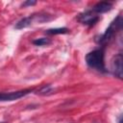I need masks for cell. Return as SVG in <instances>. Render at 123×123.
<instances>
[{
	"label": "cell",
	"instance_id": "obj_1",
	"mask_svg": "<svg viewBox=\"0 0 123 123\" xmlns=\"http://www.w3.org/2000/svg\"><path fill=\"white\" fill-rule=\"evenodd\" d=\"M86 62L88 67L98 72L106 73L108 70L105 66V48L100 47L87 53L86 56Z\"/></svg>",
	"mask_w": 123,
	"mask_h": 123
},
{
	"label": "cell",
	"instance_id": "obj_2",
	"mask_svg": "<svg viewBox=\"0 0 123 123\" xmlns=\"http://www.w3.org/2000/svg\"><path fill=\"white\" fill-rule=\"evenodd\" d=\"M123 26V19L121 15H118L115 19H113V21L110 24V26L107 28V30L105 31V33L99 37V39L97 40V42L103 47L105 48V46L114 37V36H116V34L121 31Z\"/></svg>",
	"mask_w": 123,
	"mask_h": 123
},
{
	"label": "cell",
	"instance_id": "obj_3",
	"mask_svg": "<svg viewBox=\"0 0 123 123\" xmlns=\"http://www.w3.org/2000/svg\"><path fill=\"white\" fill-rule=\"evenodd\" d=\"M111 70L113 76L117 77L118 79H122L123 76V56L121 53L116 54L113 56L111 62Z\"/></svg>",
	"mask_w": 123,
	"mask_h": 123
},
{
	"label": "cell",
	"instance_id": "obj_4",
	"mask_svg": "<svg viewBox=\"0 0 123 123\" xmlns=\"http://www.w3.org/2000/svg\"><path fill=\"white\" fill-rule=\"evenodd\" d=\"M33 90H34L33 88H26V89H21V90H17V91H12V92H0V102L17 100V99L31 93Z\"/></svg>",
	"mask_w": 123,
	"mask_h": 123
},
{
	"label": "cell",
	"instance_id": "obj_5",
	"mask_svg": "<svg viewBox=\"0 0 123 123\" xmlns=\"http://www.w3.org/2000/svg\"><path fill=\"white\" fill-rule=\"evenodd\" d=\"M99 19H100L99 15L94 13L91 10H88V11H86L84 12H81L78 15V20L82 24L87 25V26H93L95 23L98 22Z\"/></svg>",
	"mask_w": 123,
	"mask_h": 123
},
{
	"label": "cell",
	"instance_id": "obj_6",
	"mask_svg": "<svg viewBox=\"0 0 123 123\" xmlns=\"http://www.w3.org/2000/svg\"><path fill=\"white\" fill-rule=\"evenodd\" d=\"M111 9H112V3L107 2V1H102V2H98L97 4H95L93 6V8L91 9V11L94 13L99 14V13L107 12L111 11Z\"/></svg>",
	"mask_w": 123,
	"mask_h": 123
},
{
	"label": "cell",
	"instance_id": "obj_7",
	"mask_svg": "<svg viewBox=\"0 0 123 123\" xmlns=\"http://www.w3.org/2000/svg\"><path fill=\"white\" fill-rule=\"evenodd\" d=\"M32 16H33L34 22H37V23H44V22H48L54 19V16L47 12L35 13V14H32Z\"/></svg>",
	"mask_w": 123,
	"mask_h": 123
},
{
	"label": "cell",
	"instance_id": "obj_8",
	"mask_svg": "<svg viewBox=\"0 0 123 123\" xmlns=\"http://www.w3.org/2000/svg\"><path fill=\"white\" fill-rule=\"evenodd\" d=\"M34 20H33V16L32 15H29V16H26V17H23L21 18L19 21H17L14 25V28L16 30H21V29H25L29 26H31L33 24Z\"/></svg>",
	"mask_w": 123,
	"mask_h": 123
},
{
	"label": "cell",
	"instance_id": "obj_9",
	"mask_svg": "<svg viewBox=\"0 0 123 123\" xmlns=\"http://www.w3.org/2000/svg\"><path fill=\"white\" fill-rule=\"evenodd\" d=\"M54 91H55V88L51 85H44L39 89H37L36 93H37L39 95H50V94L54 93Z\"/></svg>",
	"mask_w": 123,
	"mask_h": 123
},
{
	"label": "cell",
	"instance_id": "obj_10",
	"mask_svg": "<svg viewBox=\"0 0 123 123\" xmlns=\"http://www.w3.org/2000/svg\"><path fill=\"white\" fill-rule=\"evenodd\" d=\"M69 32V30L65 27L62 28H52V29H48L45 31L46 35H62V34H67Z\"/></svg>",
	"mask_w": 123,
	"mask_h": 123
},
{
	"label": "cell",
	"instance_id": "obj_11",
	"mask_svg": "<svg viewBox=\"0 0 123 123\" xmlns=\"http://www.w3.org/2000/svg\"><path fill=\"white\" fill-rule=\"evenodd\" d=\"M51 43V40L48 37H39L35 40H33V44L37 46H43V45H48Z\"/></svg>",
	"mask_w": 123,
	"mask_h": 123
},
{
	"label": "cell",
	"instance_id": "obj_12",
	"mask_svg": "<svg viewBox=\"0 0 123 123\" xmlns=\"http://www.w3.org/2000/svg\"><path fill=\"white\" fill-rule=\"evenodd\" d=\"M37 4V1L35 0H27L22 4V7H27V6H34Z\"/></svg>",
	"mask_w": 123,
	"mask_h": 123
},
{
	"label": "cell",
	"instance_id": "obj_13",
	"mask_svg": "<svg viewBox=\"0 0 123 123\" xmlns=\"http://www.w3.org/2000/svg\"><path fill=\"white\" fill-rule=\"evenodd\" d=\"M118 123H122V116L120 115L119 118H118Z\"/></svg>",
	"mask_w": 123,
	"mask_h": 123
},
{
	"label": "cell",
	"instance_id": "obj_14",
	"mask_svg": "<svg viewBox=\"0 0 123 123\" xmlns=\"http://www.w3.org/2000/svg\"><path fill=\"white\" fill-rule=\"evenodd\" d=\"M0 123H7V122H0Z\"/></svg>",
	"mask_w": 123,
	"mask_h": 123
}]
</instances>
